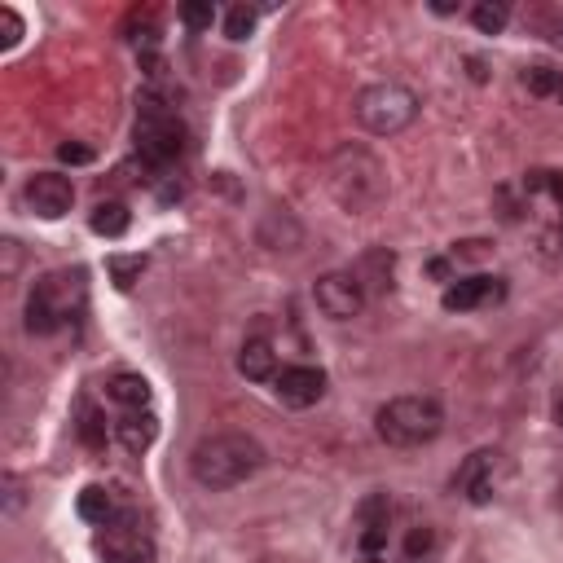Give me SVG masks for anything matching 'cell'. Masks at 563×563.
Masks as SVG:
<instances>
[{
    "label": "cell",
    "instance_id": "cell-1",
    "mask_svg": "<svg viewBox=\"0 0 563 563\" xmlns=\"http://www.w3.org/2000/svg\"><path fill=\"white\" fill-rule=\"evenodd\" d=\"M264 462V449L256 445L251 436L242 432H216V436H203L190 454V471L203 489H234L247 476H256V467Z\"/></svg>",
    "mask_w": 563,
    "mask_h": 563
},
{
    "label": "cell",
    "instance_id": "cell-2",
    "mask_svg": "<svg viewBox=\"0 0 563 563\" xmlns=\"http://www.w3.org/2000/svg\"><path fill=\"white\" fill-rule=\"evenodd\" d=\"M326 185H330V194H335V203L344 207V212L366 216L383 203V194H388V172H383V163L374 159L370 150L344 146L326 163Z\"/></svg>",
    "mask_w": 563,
    "mask_h": 563
},
{
    "label": "cell",
    "instance_id": "cell-3",
    "mask_svg": "<svg viewBox=\"0 0 563 563\" xmlns=\"http://www.w3.org/2000/svg\"><path fill=\"white\" fill-rule=\"evenodd\" d=\"M440 427H445V410H440L436 396H396V401H388L374 414L379 440L396 449L427 445V440L440 436Z\"/></svg>",
    "mask_w": 563,
    "mask_h": 563
},
{
    "label": "cell",
    "instance_id": "cell-4",
    "mask_svg": "<svg viewBox=\"0 0 563 563\" xmlns=\"http://www.w3.org/2000/svg\"><path fill=\"white\" fill-rule=\"evenodd\" d=\"M84 295H88V286H84L80 269L44 273L27 295V330L31 335H53L62 322H71L84 308Z\"/></svg>",
    "mask_w": 563,
    "mask_h": 563
},
{
    "label": "cell",
    "instance_id": "cell-5",
    "mask_svg": "<svg viewBox=\"0 0 563 563\" xmlns=\"http://www.w3.org/2000/svg\"><path fill=\"white\" fill-rule=\"evenodd\" d=\"M352 110H357L361 128H370L374 137H392V132L410 128L418 119V97L410 93L405 84H370L357 93V102H352Z\"/></svg>",
    "mask_w": 563,
    "mask_h": 563
},
{
    "label": "cell",
    "instance_id": "cell-6",
    "mask_svg": "<svg viewBox=\"0 0 563 563\" xmlns=\"http://www.w3.org/2000/svg\"><path fill=\"white\" fill-rule=\"evenodd\" d=\"M185 146V128L181 119H176V110L163 102V97L146 93L137 102V150L141 159L154 163V168H163V163H172L176 154Z\"/></svg>",
    "mask_w": 563,
    "mask_h": 563
},
{
    "label": "cell",
    "instance_id": "cell-7",
    "mask_svg": "<svg viewBox=\"0 0 563 563\" xmlns=\"http://www.w3.org/2000/svg\"><path fill=\"white\" fill-rule=\"evenodd\" d=\"M97 559L102 563H154V542L137 515H119L97 533Z\"/></svg>",
    "mask_w": 563,
    "mask_h": 563
},
{
    "label": "cell",
    "instance_id": "cell-8",
    "mask_svg": "<svg viewBox=\"0 0 563 563\" xmlns=\"http://www.w3.org/2000/svg\"><path fill=\"white\" fill-rule=\"evenodd\" d=\"M313 295H317V308H322L326 317H335V322L357 317L361 304H366V286L357 282V273H326Z\"/></svg>",
    "mask_w": 563,
    "mask_h": 563
},
{
    "label": "cell",
    "instance_id": "cell-9",
    "mask_svg": "<svg viewBox=\"0 0 563 563\" xmlns=\"http://www.w3.org/2000/svg\"><path fill=\"white\" fill-rule=\"evenodd\" d=\"M22 198H27V207L36 216L44 220H58L71 212V203H75V185L66 181L62 172H36L27 181V190H22Z\"/></svg>",
    "mask_w": 563,
    "mask_h": 563
},
{
    "label": "cell",
    "instance_id": "cell-10",
    "mask_svg": "<svg viewBox=\"0 0 563 563\" xmlns=\"http://www.w3.org/2000/svg\"><path fill=\"white\" fill-rule=\"evenodd\" d=\"M273 392H278V401L291 405V410H308V405H317L326 396V374L317 366H291L273 379Z\"/></svg>",
    "mask_w": 563,
    "mask_h": 563
},
{
    "label": "cell",
    "instance_id": "cell-11",
    "mask_svg": "<svg viewBox=\"0 0 563 563\" xmlns=\"http://www.w3.org/2000/svg\"><path fill=\"white\" fill-rule=\"evenodd\" d=\"M115 440L128 454H146L154 440H159V418L150 410H124L115 418Z\"/></svg>",
    "mask_w": 563,
    "mask_h": 563
},
{
    "label": "cell",
    "instance_id": "cell-12",
    "mask_svg": "<svg viewBox=\"0 0 563 563\" xmlns=\"http://www.w3.org/2000/svg\"><path fill=\"white\" fill-rule=\"evenodd\" d=\"M454 489L467 493L471 502H489V493H493V454L489 449H480V454H471L467 462H462Z\"/></svg>",
    "mask_w": 563,
    "mask_h": 563
},
{
    "label": "cell",
    "instance_id": "cell-13",
    "mask_svg": "<svg viewBox=\"0 0 563 563\" xmlns=\"http://www.w3.org/2000/svg\"><path fill=\"white\" fill-rule=\"evenodd\" d=\"M388 515H392V506L388 498H366L361 502V537H357V546L366 550V555H374V550H383L388 546Z\"/></svg>",
    "mask_w": 563,
    "mask_h": 563
},
{
    "label": "cell",
    "instance_id": "cell-14",
    "mask_svg": "<svg viewBox=\"0 0 563 563\" xmlns=\"http://www.w3.org/2000/svg\"><path fill=\"white\" fill-rule=\"evenodd\" d=\"M498 295H502L498 278H462L458 286H449L440 304H445L449 313H467V308H480L484 300H498Z\"/></svg>",
    "mask_w": 563,
    "mask_h": 563
},
{
    "label": "cell",
    "instance_id": "cell-15",
    "mask_svg": "<svg viewBox=\"0 0 563 563\" xmlns=\"http://www.w3.org/2000/svg\"><path fill=\"white\" fill-rule=\"evenodd\" d=\"M238 374H242V379H256V383L278 379V352H273L269 339H247V344H242Z\"/></svg>",
    "mask_w": 563,
    "mask_h": 563
},
{
    "label": "cell",
    "instance_id": "cell-16",
    "mask_svg": "<svg viewBox=\"0 0 563 563\" xmlns=\"http://www.w3.org/2000/svg\"><path fill=\"white\" fill-rule=\"evenodd\" d=\"M106 396H110L115 405H124V410H146L150 383L141 379V374H115V379L106 383Z\"/></svg>",
    "mask_w": 563,
    "mask_h": 563
},
{
    "label": "cell",
    "instance_id": "cell-17",
    "mask_svg": "<svg viewBox=\"0 0 563 563\" xmlns=\"http://www.w3.org/2000/svg\"><path fill=\"white\" fill-rule=\"evenodd\" d=\"M80 515L88 524H97V528H106L110 520H119V511H115V493L102 489V484H88V489L80 493Z\"/></svg>",
    "mask_w": 563,
    "mask_h": 563
},
{
    "label": "cell",
    "instance_id": "cell-18",
    "mask_svg": "<svg viewBox=\"0 0 563 563\" xmlns=\"http://www.w3.org/2000/svg\"><path fill=\"white\" fill-rule=\"evenodd\" d=\"M128 225H132V216H128L124 203H97V212H93V234H102V238H124Z\"/></svg>",
    "mask_w": 563,
    "mask_h": 563
},
{
    "label": "cell",
    "instance_id": "cell-19",
    "mask_svg": "<svg viewBox=\"0 0 563 563\" xmlns=\"http://www.w3.org/2000/svg\"><path fill=\"white\" fill-rule=\"evenodd\" d=\"M524 84L537 97H550V93L563 97V71H555V66H524Z\"/></svg>",
    "mask_w": 563,
    "mask_h": 563
},
{
    "label": "cell",
    "instance_id": "cell-20",
    "mask_svg": "<svg viewBox=\"0 0 563 563\" xmlns=\"http://www.w3.org/2000/svg\"><path fill=\"white\" fill-rule=\"evenodd\" d=\"M80 436L88 449H102L106 445V418L93 410V405H80Z\"/></svg>",
    "mask_w": 563,
    "mask_h": 563
},
{
    "label": "cell",
    "instance_id": "cell-21",
    "mask_svg": "<svg viewBox=\"0 0 563 563\" xmlns=\"http://www.w3.org/2000/svg\"><path fill=\"white\" fill-rule=\"evenodd\" d=\"M141 273H146V256H115L110 260V278H115V286H128L141 278Z\"/></svg>",
    "mask_w": 563,
    "mask_h": 563
},
{
    "label": "cell",
    "instance_id": "cell-22",
    "mask_svg": "<svg viewBox=\"0 0 563 563\" xmlns=\"http://www.w3.org/2000/svg\"><path fill=\"white\" fill-rule=\"evenodd\" d=\"M251 31H256V9H247V5H234L225 14V36L229 40H247Z\"/></svg>",
    "mask_w": 563,
    "mask_h": 563
},
{
    "label": "cell",
    "instance_id": "cell-23",
    "mask_svg": "<svg viewBox=\"0 0 563 563\" xmlns=\"http://www.w3.org/2000/svg\"><path fill=\"white\" fill-rule=\"evenodd\" d=\"M476 27L484 31V36H498V31L506 27V5H493V0H484V5H476Z\"/></svg>",
    "mask_w": 563,
    "mask_h": 563
},
{
    "label": "cell",
    "instance_id": "cell-24",
    "mask_svg": "<svg viewBox=\"0 0 563 563\" xmlns=\"http://www.w3.org/2000/svg\"><path fill=\"white\" fill-rule=\"evenodd\" d=\"M524 185L533 194H550V198H559V203H563V172H528Z\"/></svg>",
    "mask_w": 563,
    "mask_h": 563
},
{
    "label": "cell",
    "instance_id": "cell-25",
    "mask_svg": "<svg viewBox=\"0 0 563 563\" xmlns=\"http://www.w3.org/2000/svg\"><path fill=\"white\" fill-rule=\"evenodd\" d=\"M212 18H216V9L203 5V0H190V5H181V22H185L190 31H207V27H212Z\"/></svg>",
    "mask_w": 563,
    "mask_h": 563
},
{
    "label": "cell",
    "instance_id": "cell-26",
    "mask_svg": "<svg viewBox=\"0 0 563 563\" xmlns=\"http://www.w3.org/2000/svg\"><path fill=\"white\" fill-rule=\"evenodd\" d=\"M432 542H436L432 528H414V533L405 537V555H410V559H423L427 550H432Z\"/></svg>",
    "mask_w": 563,
    "mask_h": 563
},
{
    "label": "cell",
    "instance_id": "cell-27",
    "mask_svg": "<svg viewBox=\"0 0 563 563\" xmlns=\"http://www.w3.org/2000/svg\"><path fill=\"white\" fill-rule=\"evenodd\" d=\"M0 22H5V49H14L18 36H22V18L14 9H0Z\"/></svg>",
    "mask_w": 563,
    "mask_h": 563
},
{
    "label": "cell",
    "instance_id": "cell-28",
    "mask_svg": "<svg viewBox=\"0 0 563 563\" xmlns=\"http://www.w3.org/2000/svg\"><path fill=\"white\" fill-rule=\"evenodd\" d=\"M58 154H62V163H88V159H93V150H88V146H75V141H66Z\"/></svg>",
    "mask_w": 563,
    "mask_h": 563
},
{
    "label": "cell",
    "instance_id": "cell-29",
    "mask_svg": "<svg viewBox=\"0 0 563 563\" xmlns=\"http://www.w3.org/2000/svg\"><path fill=\"white\" fill-rule=\"evenodd\" d=\"M555 423H559V427H563V401H559V405H555Z\"/></svg>",
    "mask_w": 563,
    "mask_h": 563
}]
</instances>
